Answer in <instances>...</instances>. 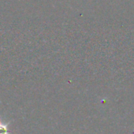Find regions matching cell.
<instances>
[{
	"label": "cell",
	"instance_id": "1",
	"mask_svg": "<svg viewBox=\"0 0 134 134\" xmlns=\"http://www.w3.org/2000/svg\"><path fill=\"white\" fill-rule=\"evenodd\" d=\"M0 134H10V130L8 129L7 125L0 121Z\"/></svg>",
	"mask_w": 134,
	"mask_h": 134
}]
</instances>
